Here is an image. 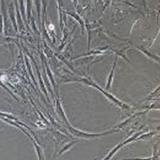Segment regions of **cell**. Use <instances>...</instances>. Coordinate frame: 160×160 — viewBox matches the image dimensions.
<instances>
[{
  "instance_id": "11",
  "label": "cell",
  "mask_w": 160,
  "mask_h": 160,
  "mask_svg": "<svg viewBox=\"0 0 160 160\" xmlns=\"http://www.w3.org/2000/svg\"><path fill=\"white\" fill-rule=\"evenodd\" d=\"M2 27H3V18L2 15H0V33L2 32Z\"/></svg>"
},
{
  "instance_id": "3",
  "label": "cell",
  "mask_w": 160,
  "mask_h": 160,
  "mask_svg": "<svg viewBox=\"0 0 160 160\" xmlns=\"http://www.w3.org/2000/svg\"><path fill=\"white\" fill-rule=\"evenodd\" d=\"M8 13H9L10 18H11V22H12L13 25H14V28H15V31H18V28H17L16 21H15V14H14V7H13V3H11L8 8Z\"/></svg>"
},
{
  "instance_id": "2",
  "label": "cell",
  "mask_w": 160,
  "mask_h": 160,
  "mask_svg": "<svg viewBox=\"0 0 160 160\" xmlns=\"http://www.w3.org/2000/svg\"><path fill=\"white\" fill-rule=\"evenodd\" d=\"M69 131L72 133L73 135L75 136L79 137V138H97V137L102 136V135H109V134H112V133L118 132V129H116V128H114L113 130H111V131H105L103 133H99V134H91V133H88V132H84V131H78V130H75V128H72L71 126H69L68 128Z\"/></svg>"
},
{
  "instance_id": "5",
  "label": "cell",
  "mask_w": 160,
  "mask_h": 160,
  "mask_svg": "<svg viewBox=\"0 0 160 160\" xmlns=\"http://www.w3.org/2000/svg\"><path fill=\"white\" fill-rule=\"evenodd\" d=\"M15 8H16V12H17V18H18V22L19 24V29H22L23 28V24H22V21L21 19V16H20L19 11H18V2L17 0H15Z\"/></svg>"
},
{
  "instance_id": "1",
  "label": "cell",
  "mask_w": 160,
  "mask_h": 160,
  "mask_svg": "<svg viewBox=\"0 0 160 160\" xmlns=\"http://www.w3.org/2000/svg\"><path fill=\"white\" fill-rule=\"evenodd\" d=\"M75 82H83V83L85 84H88V85H90V86H92V87H94V88H95L96 89H98V91H101V92L104 95H105L107 98H109L110 100H111V102H113L114 103L117 104V105L118 106V107H120V108H123V109L125 110H129L130 109V107L129 106H128L127 104H125L124 102H121L120 100H118V98H115L114 95H112L111 94H110V93L108 92H106V91H104L101 88H99L98 85H97L96 83H95L94 81H92V80L91 79H87V78H82V79H78V80H75Z\"/></svg>"
},
{
  "instance_id": "8",
  "label": "cell",
  "mask_w": 160,
  "mask_h": 160,
  "mask_svg": "<svg viewBox=\"0 0 160 160\" xmlns=\"http://www.w3.org/2000/svg\"><path fill=\"white\" fill-rule=\"evenodd\" d=\"M0 117H5V118H10V119L13 120V121H18V118H15L14 115H11V114H8V113L6 112H2V111H0Z\"/></svg>"
},
{
  "instance_id": "10",
  "label": "cell",
  "mask_w": 160,
  "mask_h": 160,
  "mask_svg": "<svg viewBox=\"0 0 160 160\" xmlns=\"http://www.w3.org/2000/svg\"><path fill=\"white\" fill-rule=\"evenodd\" d=\"M27 6H28V18L29 19L31 17V0H28L27 2Z\"/></svg>"
},
{
  "instance_id": "4",
  "label": "cell",
  "mask_w": 160,
  "mask_h": 160,
  "mask_svg": "<svg viewBox=\"0 0 160 160\" xmlns=\"http://www.w3.org/2000/svg\"><path fill=\"white\" fill-rule=\"evenodd\" d=\"M116 62H117V58L115 59V62H114V66H113L112 69H111V74H110L109 77H108V82H107V86H106V90L108 91L111 88V83H112V81H113V75H114V71H115V65H116Z\"/></svg>"
},
{
  "instance_id": "7",
  "label": "cell",
  "mask_w": 160,
  "mask_h": 160,
  "mask_svg": "<svg viewBox=\"0 0 160 160\" xmlns=\"http://www.w3.org/2000/svg\"><path fill=\"white\" fill-rule=\"evenodd\" d=\"M0 87H1V88H3V89L5 90V91H8V92L9 93L10 95H11V96L13 97V98H15V100H17V101H18V98H16V96H15V95H14V93H13L12 91H11V90H9V88H8V87H7V86H5V85H4V83H3V82H2V80H1V79H0Z\"/></svg>"
},
{
  "instance_id": "9",
  "label": "cell",
  "mask_w": 160,
  "mask_h": 160,
  "mask_svg": "<svg viewBox=\"0 0 160 160\" xmlns=\"http://www.w3.org/2000/svg\"><path fill=\"white\" fill-rule=\"evenodd\" d=\"M20 3V9H21V12H22V18H23L24 21H26V15H25V11H24V7H23V0H19Z\"/></svg>"
},
{
  "instance_id": "6",
  "label": "cell",
  "mask_w": 160,
  "mask_h": 160,
  "mask_svg": "<svg viewBox=\"0 0 160 160\" xmlns=\"http://www.w3.org/2000/svg\"><path fill=\"white\" fill-rule=\"evenodd\" d=\"M77 142H78V141H74V142H70V143L67 144V145H66L65 147H64V148H62V149L59 152H58V155H62L63 152H65V151H68L69 149H71V148H72L73 146L75 145Z\"/></svg>"
}]
</instances>
